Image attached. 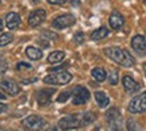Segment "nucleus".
Returning a JSON list of instances; mask_svg holds the SVG:
<instances>
[{
  "mask_svg": "<svg viewBox=\"0 0 146 131\" xmlns=\"http://www.w3.org/2000/svg\"><path fill=\"white\" fill-rule=\"evenodd\" d=\"M95 120V115L92 112H84V114H74L72 116L62 118L58 122V127L64 131L68 130H76L81 126H87Z\"/></svg>",
  "mask_w": 146,
  "mask_h": 131,
  "instance_id": "obj_1",
  "label": "nucleus"
},
{
  "mask_svg": "<svg viewBox=\"0 0 146 131\" xmlns=\"http://www.w3.org/2000/svg\"><path fill=\"white\" fill-rule=\"evenodd\" d=\"M104 54L110 60H112L114 62L119 64L120 66H125V68H131L135 64V58L133 57L127 50L122 49V47H118V46L106 47Z\"/></svg>",
  "mask_w": 146,
  "mask_h": 131,
  "instance_id": "obj_2",
  "label": "nucleus"
},
{
  "mask_svg": "<svg viewBox=\"0 0 146 131\" xmlns=\"http://www.w3.org/2000/svg\"><path fill=\"white\" fill-rule=\"evenodd\" d=\"M106 120L108 124V128L111 131H122L123 128V120H122V115L116 108H111L107 111L106 114Z\"/></svg>",
  "mask_w": 146,
  "mask_h": 131,
  "instance_id": "obj_3",
  "label": "nucleus"
},
{
  "mask_svg": "<svg viewBox=\"0 0 146 131\" xmlns=\"http://www.w3.org/2000/svg\"><path fill=\"white\" fill-rule=\"evenodd\" d=\"M70 80H72V74L69 72L61 70V72H57L54 74L46 76L43 79V81H45V84H49V85H65L68 84Z\"/></svg>",
  "mask_w": 146,
  "mask_h": 131,
  "instance_id": "obj_4",
  "label": "nucleus"
},
{
  "mask_svg": "<svg viewBox=\"0 0 146 131\" xmlns=\"http://www.w3.org/2000/svg\"><path fill=\"white\" fill-rule=\"evenodd\" d=\"M129 112L131 114H142L146 111V92L135 96L129 104Z\"/></svg>",
  "mask_w": 146,
  "mask_h": 131,
  "instance_id": "obj_5",
  "label": "nucleus"
},
{
  "mask_svg": "<svg viewBox=\"0 0 146 131\" xmlns=\"http://www.w3.org/2000/svg\"><path fill=\"white\" fill-rule=\"evenodd\" d=\"M89 96L91 95H89L87 88H84V87H76L72 92V103L76 105L84 104V103L88 101Z\"/></svg>",
  "mask_w": 146,
  "mask_h": 131,
  "instance_id": "obj_6",
  "label": "nucleus"
},
{
  "mask_svg": "<svg viewBox=\"0 0 146 131\" xmlns=\"http://www.w3.org/2000/svg\"><path fill=\"white\" fill-rule=\"evenodd\" d=\"M74 24V16L70 14H64V15L57 16L54 21H53V27L57 28V30H62L66 27H70Z\"/></svg>",
  "mask_w": 146,
  "mask_h": 131,
  "instance_id": "obj_7",
  "label": "nucleus"
},
{
  "mask_svg": "<svg viewBox=\"0 0 146 131\" xmlns=\"http://www.w3.org/2000/svg\"><path fill=\"white\" fill-rule=\"evenodd\" d=\"M22 124L26 128H29V130H41L42 127L45 126V120L42 118H39V116L31 115L25 118L23 122H22Z\"/></svg>",
  "mask_w": 146,
  "mask_h": 131,
  "instance_id": "obj_8",
  "label": "nucleus"
},
{
  "mask_svg": "<svg viewBox=\"0 0 146 131\" xmlns=\"http://www.w3.org/2000/svg\"><path fill=\"white\" fill-rule=\"evenodd\" d=\"M45 19H46V11L42 10V8H36L29 16V24L31 27H38L39 24L43 23Z\"/></svg>",
  "mask_w": 146,
  "mask_h": 131,
  "instance_id": "obj_9",
  "label": "nucleus"
},
{
  "mask_svg": "<svg viewBox=\"0 0 146 131\" xmlns=\"http://www.w3.org/2000/svg\"><path fill=\"white\" fill-rule=\"evenodd\" d=\"M131 47L135 53L139 56H145L146 54V39L142 35H135L131 39Z\"/></svg>",
  "mask_w": 146,
  "mask_h": 131,
  "instance_id": "obj_10",
  "label": "nucleus"
},
{
  "mask_svg": "<svg viewBox=\"0 0 146 131\" xmlns=\"http://www.w3.org/2000/svg\"><path fill=\"white\" fill-rule=\"evenodd\" d=\"M0 87L1 89L4 91L7 95H11V96H15L21 92V87L16 84L15 81H12V80H3L1 83H0Z\"/></svg>",
  "mask_w": 146,
  "mask_h": 131,
  "instance_id": "obj_11",
  "label": "nucleus"
},
{
  "mask_svg": "<svg viewBox=\"0 0 146 131\" xmlns=\"http://www.w3.org/2000/svg\"><path fill=\"white\" fill-rule=\"evenodd\" d=\"M108 22H110V26H111L112 30H120V28L123 27V24H125V18L122 16L120 12L112 11L111 15H110Z\"/></svg>",
  "mask_w": 146,
  "mask_h": 131,
  "instance_id": "obj_12",
  "label": "nucleus"
},
{
  "mask_svg": "<svg viewBox=\"0 0 146 131\" xmlns=\"http://www.w3.org/2000/svg\"><path fill=\"white\" fill-rule=\"evenodd\" d=\"M122 84H123V88L127 93H135L137 91H139V84L129 74H126L122 79Z\"/></svg>",
  "mask_w": 146,
  "mask_h": 131,
  "instance_id": "obj_13",
  "label": "nucleus"
},
{
  "mask_svg": "<svg viewBox=\"0 0 146 131\" xmlns=\"http://www.w3.org/2000/svg\"><path fill=\"white\" fill-rule=\"evenodd\" d=\"M56 91L54 88H46V89H41L38 93H36V100L41 105H46L50 99H52V95Z\"/></svg>",
  "mask_w": 146,
  "mask_h": 131,
  "instance_id": "obj_14",
  "label": "nucleus"
},
{
  "mask_svg": "<svg viewBox=\"0 0 146 131\" xmlns=\"http://www.w3.org/2000/svg\"><path fill=\"white\" fill-rule=\"evenodd\" d=\"M21 24V16L18 15L16 12H10L5 16V26L8 27L10 30H15Z\"/></svg>",
  "mask_w": 146,
  "mask_h": 131,
  "instance_id": "obj_15",
  "label": "nucleus"
},
{
  "mask_svg": "<svg viewBox=\"0 0 146 131\" xmlns=\"http://www.w3.org/2000/svg\"><path fill=\"white\" fill-rule=\"evenodd\" d=\"M26 56L33 61H36V60H41L42 58V52L38 49V47L34 46H29L26 49Z\"/></svg>",
  "mask_w": 146,
  "mask_h": 131,
  "instance_id": "obj_16",
  "label": "nucleus"
},
{
  "mask_svg": "<svg viewBox=\"0 0 146 131\" xmlns=\"http://www.w3.org/2000/svg\"><path fill=\"white\" fill-rule=\"evenodd\" d=\"M64 58H65V53H64L62 50H56V52H53L49 54L47 61L50 64H57V62H61Z\"/></svg>",
  "mask_w": 146,
  "mask_h": 131,
  "instance_id": "obj_17",
  "label": "nucleus"
},
{
  "mask_svg": "<svg viewBox=\"0 0 146 131\" xmlns=\"http://www.w3.org/2000/svg\"><path fill=\"white\" fill-rule=\"evenodd\" d=\"M95 99H96L98 104H99L102 108H104V107H107V105L110 104L108 96H107L104 92H96V93H95Z\"/></svg>",
  "mask_w": 146,
  "mask_h": 131,
  "instance_id": "obj_18",
  "label": "nucleus"
},
{
  "mask_svg": "<svg viewBox=\"0 0 146 131\" xmlns=\"http://www.w3.org/2000/svg\"><path fill=\"white\" fill-rule=\"evenodd\" d=\"M108 35V30L107 27H99L98 30H95L92 34H91V38L95 39V41H99V39H103Z\"/></svg>",
  "mask_w": 146,
  "mask_h": 131,
  "instance_id": "obj_19",
  "label": "nucleus"
},
{
  "mask_svg": "<svg viewBox=\"0 0 146 131\" xmlns=\"http://www.w3.org/2000/svg\"><path fill=\"white\" fill-rule=\"evenodd\" d=\"M92 77H94L96 81L102 83V81H104V80L107 79V72H106L103 68H95L94 70H92Z\"/></svg>",
  "mask_w": 146,
  "mask_h": 131,
  "instance_id": "obj_20",
  "label": "nucleus"
},
{
  "mask_svg": "<svg viewBox=\"0 0 146 131\" xmlns=\"http://www.w3.org/2000/svg\"><path fill=\"white\" fill-rule=\"evenodd\" d=\"M12 34H1L0 35V46H5V45H8V43L12 42Z\"/></svg>",
  "mask_w": 146,
  "mask_h": 131,
  "instance_id": "obj_21",
  "label": "nucleus"
},
{
  "mask_svg": "<svg viewBox=\"0 0 146 131\" xmlns=\"http://www.w3.org/2000/svg\"><path fill=\"white\" fill-rule=\"evenodd\" d=\"M118 81H119V73H118V70H112L111 74H110V84L116 85Z\"/></svg>",
  "mask_w": 146,
  "mask_h": 131,
  "instance_id": "obj_22",
  "label": "nucleus"
},
{
  "mask_svg": "<svg viewBox=\"0 0 146 131\" xmlns=\"http://www.w3.org/2000/svg\"><path fill=\"white\" fill-rule=\"evenodd\" d=\"M74 41L78 43V45H81V43L84 42V34L81 31H78L74 34Z\"/></svg>",
  "mask_w": 146,
  "mask_h": 131,
  "instance_id": "obj_23",
  "label": "nucleus"
},
{
  "mask_svg": "<svg viewBox=\"0 0 146 131\" xmlns=\"http://www.w3.org/2000/svg\"><path fill=\"white\" fill-rule=\"evenodd\" d=\"M68 95H69V92H64V93H61V95H60V97H58V101H60V103H64V101H65V100H66V99H68V97H69V96H68Z\"/></svg>",
  "mask_w": 146,
  "mask_h": 131,
  "instance_id": "obj_24",
  "label": "nucleus"
},
{
  "mask_svg": "<svg viewBox=\"0 0 146 131\" xmlns=\"http://www.w3.org/2000/svg\"><path fill=\"white\" fill-rule=\"evenodd\" d=\"M31 69V65H29V64H26V62H19L18 64V66H16V69H19V70H21V69Z\"/></svg>",
  "mask_w": 146,
  "mask_h": 131,
  "instance_id": "obj_25",
  "label": "nucleus"
},
{
  "mask_svg": "<svg viewBox=\"0 0 146 131\" xmlns=\"http://www.w3.org/2000/svg\"><path fill=\"white\" fill-rule=\"evenodd\" d=\"M50 4H64L66 0H47Z\"/></svg>",
  "mask_w": 146,
  "mask_h": 131,
  "instance_id": "obj_26",
  "label": "nucleus"
},
{
  "mask_svg": "<svg viewBox=\"0 0 146 131\" xmlns=\"http://www.w3.org/2000/svg\"><path fill=\"white\" fill-rule=\"evenodd\" d=\"M5 110H7V105L3 104V103H0V114H3Z\"/></svg>",
  "mask_w": 146,
  "mask_h": 131,
  "instance_id": "obj_27",
  "label": "nucleus"
},
{
  "mask_svg": "<svg viewBox=\"0 0 146 131\" xmlns=\"http://www.w3.org/2000/svg\"><path fill=\"white\" fill-rule=\"evenodd\" d=\"M5 97H7V96H5L4 93H3V92H0V100H3V99H5Z\"/></svg>",
  "mask_w": 146,
  "mask_h": 131,
  "instance_id": "obj_28",
  "label": "nucleus"
},
{
  "mask_svg": "<svg viewBox=\"0 0 146 131\" xmlns=\"http://www.w3.org/2000/svg\"><path fill=\"white\" fill-rule=\"evenodd\" d=\"M1 28H3V21L0 19V31H1Z\"/></svg>",
  "mask_w": 146,
  "mask_h": 131,
  "instance_id": "obj_29",
  "label": "nucleus"
},
{
  "mask_svg": "<svg viewBox=\"0 0 146 131\" xmlns=\"http://www.w3.org/2000/svg\"><path fill=\"white\" fill-rule=\"evenodd\" d=\"M50 131H64V130H61V128H53V130H50Z\"/></svg>",
  "mask_w": 146,
  "mask_h": 131,
  "instance_id": "obj_30",
  "label": "nucleus"
},
{
  "mask_svg": "<svg viewBox=\"0 0 146 131\" xmlns=\"http://www.w3.org/2000/svg\"><path fill=\"white\" fill-rule=\"evenodd\" d=\"M143 72H145V76H146V62L143 64Z\"/></svg>",
  "mask_w": 146,
  "mask_h": 131,
  "instance_id": "obj_31",
  "label": "nucleus"
},
{
  "mask_svg": "<svg viewBox=\"0 0 146 131\" xmlns=\"http://www.w3.org/2000/svg\"><path fill=\"white\" fill-rule=\"evenodd\" d=\"M145 5H146V0H145Z\"/></svg>",
  "mask_w": 146,
  "mask_h": 131,
  "instance_id": "obj_32",
  "label": "nucleus"
},
{
  "mask_svg": "<svg viewBox=\"0 0 146 131\" xmlns=\"http://www.w3.org/2000/svg\"><path fill=\"white\" fill-rule=\"evenodd\" d=\"M36 1H38V0H36Z\"/></svg>",
  "mask_w": 146,
  "mask_h": 131,
  "instance_id": "obj_33",
  "label": "nucleus"
},
{
  "mask_svg": "<svg viewBox=\"0 0 146 131\" xmlns=\"http://www.w3.org/2000/svg\"><path fill=\"white\" fill-rule=\"evenodd\" d=\"M145 39H146V38H145Z\"/></svg>",
  "mask_w": 146,
  "mask_h": 131,
  "instance_id": "obj_34",
  "label": "nucleus"
}]
</instances>
